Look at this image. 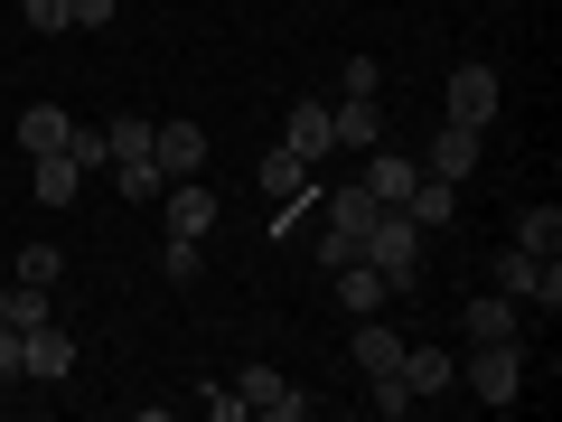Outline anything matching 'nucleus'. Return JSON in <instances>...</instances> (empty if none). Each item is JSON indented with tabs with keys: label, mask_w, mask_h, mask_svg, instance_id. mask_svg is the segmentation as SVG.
I'll use <instances>...</instances> for the list:
<instances>
[{
	"label": "nucleus",
	"mask_w": 562,
	"mask_h": 422,
	"mask_svg": "<svg viewBox=\"0 0 562 422\" xmlns=\"http://www.w3.org/2000/svg\"><path fill=\"white\" fill-rule=\"evenodd\" d=\"M516 244H525V254H562V207H553V198L525 207V216H516Z\"/></svg>",
	"instance_id": "412c9836"
},
{
	"label": "nucleus",
	"mask_w": 562,
	"mask_h": 422,
	"mask_svg": "<svg viewBox=\"0 0 562 422\" xmlns=\"http://www.w3.org/2000/svg\"><path fill=\"white\" fill-rule=\"evenodd\" d=\"M403 216H413L422 235H441V225L460 216V179H431V169H422V179H413V198H403Z\"/></svg>",
	"instance_id": "f8f14e48"
},
{
	"label": "nucleus",
	"mask_w": 562,
	"mask_h": 422,
	"mask_svg": "<svg viewBox=\"0 0 562 422\" xmlns=\"http://www.w3.org/2000/svg\"><path fill=\"white\" fill-rule=\"evenodd\" d=\"M29 188H38V207H76V188H85V169L66 160V151H47V160H38V179H29Z\"/></svg>",
	"instance_id": "aec40b11"
},
{
	"label": "nucleus",
	"mask_w": 562,
	"mask_h": 422,
	"mask_svg": "<svg viewBox=\"0 0 562 422\" xmlns=\"http://www.w3.org/2000/svg\"><path fill=\"white\" fill-rule=\"evenodd\" d=\"M450 385H469L479 403H516V395H525V347H516V338H479Z\"/></svg>",
	"instance_id": "f03ea898"
},
{
	"label": "nucleus",
	"mask_w": 562,
	"mask_h": 422,
	"mask_svg": "<svg viewBox=\"0 0 562 422\" xmlns=\"http://www.w3.org/2000/svg\"><path fill=\"white\" fill-rule=\"evenodd\" d=\"M497 291H506V301H535V310H562V263L506 244V254H497Z\"/></svg>",
	"instance_id": "7ed1b4c3"
},
{
	"label": "nucleus",
	"mask_w": 562,
	"mask_h": 422,
	"mask_svg": "<svg viewBox=\"0 0 562 422\" xmlns=\"http://www.w3.org/2000/svg\"><path fill=\"white\" fill-rule=\"evenodd\" d=\"M235 395H244V413H272V422H310V395L281 366H244L235 376Z\"/></svg>",
	"instance_id": "423d86ee"
},
{
	"label": "nucleus",
	"mask_w": 562,
	"mask_h": 422,
	"mask_svg": "<svg viewBox=\"0 0 562 422\" xmlns=\"http://www.w3.org/2000/svg\"><path fill=\"white\" fill-rule=\"evenodd\" d=\"M328 281H338V310H347V320H375V310L394 301V281H384V273H375L366 254L347 263V273H328Z\"/></svg>",
	"instance_id": "1a4fd4ad"
},
{
	"label": "nucleus",
	"mask_w": 562,
	"mask_h": 422,
	"mask_svg": "<svg viewBox=\"0 0 562 422\" xmlns=\"http://www.w3.org/2000/svg\"><path fill=\"white\" fill-rule=\"evenodd\" d=\"M262 188H272L281 207H301V198H310V160H301V151H291V141H281L272 160H262Z\"/></svg>",
	"instance_id": "6ab92c4d"
},
{
	"label": "nucleus",
	"mask_w": 562,
	"mask_h": 422,
	"mask_svg": "<svg viewBox=\"0 0 562 422\" xmlns=\"http://www.w3.org/2000/svg\"><path fill=\"white\" fill-rule=\"evenodd\" d=\"M366 403H375L384 422H403V413H413V395H403V376H366Z\"/></svg>",
	"instance_id": "cd10ccee"
},
{
	"label": "nucleus",
	"mask_w": 562,
	"mask_h": 422,
	"mask_svg": "<svg viewBox=\"0 0 562 422\" xmlns=\"http://www.w3.org/2000/svg\"><path fill=\"white\" fill-rule=\"evenodd\" d=\"M57 273H66L57 244H20V281H29V291H57Z\"/></svg>",
	"instance_id": "393cba45"
},
{
	"label": "nucleus",
	"mask_w": 562,
	"mask_h": 422,
	"mask_svg": "<svg viewBox=\"0 0 562 422\" xmlns=\"http://www.w3.org/2000/svg\"><path fill=\"white\" fill-rule=\"evenodd\" d=\"M441 95H450V122H460V132H487V122H497V66H479V57L450 66Z\"/></svg>",
	"instance_id": "39448f33"
},
{
	"label": "nucleus",
	"mask_w": 562,
	"mask_h": 422,
	"mask_svg": "<svg viewBox=\"0 0 562 422\" xmlns=\"http://www.w3.org/2000/svg\"><path fill=\"white\" fill-rule=\"evenodd\" d=\"M160 273H169V281H198V235H169V244H160Z\"/></svg>",
	"instance_id": "c85d7f7f"
},
{
	"label": "nucleus",
	"mask_w": 562,
	"mask_h": 422,
	"mask_svg": "<svg viewBox=\"0 0 562 422\" xmlns=\"http://www.w3.org/2000/svg\"><path fill=\"white\" fill-rule=\"evenodd\" d=\"M0 320H10V329H38V320H47V291H29V281H10V291H0Z\"/></svg>",
	"instance_id": "a878e982"
},
{
	"label": "nucleus",
	"mask_w": 562,
	"mask_h": 422,
	"mask_svg": "<svg viewBox=\"0 0 562 422\" xmlns=\"http://www.w3.org/2000/svg\"><path fill=\"white\" fill-rule=\"evenodd\" d=\"M66 132H76V122H66L57 103H29V113H20V151H29V160H47V151H66Z\"/></svg>",
	"instance_id": "dca6fc26"
},
{
	"label": "nucleus",
	"mask_w": 562,
	"mask_h": 422,
	"mask_svg": "<svg viewBox=\"0 0 562 422\" xmlns=\"http://www.w3.org/2000/svg\"><path fill=\"white\" fill-rule=\"evenodd\" d=\"M357 179H366V198H375V207H403V198H413V179H422V169H413V160H394V151L375 141Z\"/></svg>",
	"instance_id": "ddd939ff"
},
{
	"label": "nucleus",
	"mask_w": 562,
	"mask_h": 422,
	"mask_svg": "<svg viewBox=\"0 0 562 422\" xmlns=\"http://www.w3.org/2000/svg\"><path fill=\"white\" fill-rule=\"evenodd\" d=\"M375 85H384L375 57H347V66H338V95H375Z\"/></svg>",
	"instance_id": "c756f323"
},
{
	"label": "nucleus",
	"mask_w": 562,
	"mask_h": 422,
	"mask_svg": "<svg viewBox=\"0 0 562 422\" xmlns=\"http://www.w3.org/2000/svg\"><path fill=\"white\" fill-rule=\"evenodd\" d=\"M10 376H20V329L0 320V385H10Z\"/></svg>",
	"instance_id": "2f4dec72"
},
{
	"label": "nucleus",
	"mask_w": 562,
	"mask_h": 422,
	"mask_svg": "<svg viewBox=\"0 0 562 422\" xmlns=\"http://www.w3.org/2000/svg\"><path fill=\"white\" fill-rule=\"evenodd\" d=\"M103 151H113V160H150V122H140V113L103 122ZM113 160H103V169H113Z\"/></svg>",
	"instance_id": "b1692460"
},
{
	"label": "nucleus",
	"mask_w": 562,
	"mask_h": 422,
	"mask_svg": "<svg viewBox=\"0 0 562 422\" xmlns=\"http://www.w3.org/2000/svg\"><path fill=\"white\" fill-rule=\"evenodd\" d=\"M281 141H291V151H301V160L319 169L328 151H338V122H328V103H319V95H301L291 113H281Z\"/></svg>",
	"instance_id": "0eeeda50"
},
{
	"label": "nucleus",
	"mask_w": 562,
	"mask_h": 422,
	"mask_svg": "<svg viewBox=\"0 0 562 422\" xmlns=\"http://www.w3.org/2000/svg\"><path fill=\"white\" fill-rule=\"evenodd\" d=\"M357 366H366V376H394V366H403V329L357 320Z\"/></svg>",
	"instance_id": "f3484780"
},
{
	"label": "nucleus",
	"mask_w": 562,
	"mask_h": 422,
	"mask_svg": "<svg viewBox=\"0 0 562 422\" xmlns=\"http://www.w3.org/2000/svg\"><path fill=\"white\" fill-rule=\"evenodd\" d=\"M20 20L38 29V38H57V29H76V0H20Z\"/></svg>",
	"instance_id": "bb28decb"
},
{
	"label": "nucleus",
	"mask_w": 562,
	"mask_h": 422,
	"mask_svg": "<svg viewBox=\"0 0 562 422\" xmlns=\"http://www.w3.org/2000/svg\"><path fill=\"white\" fill-rule=\"evenodd\" d=\"M328 122H338V151H375V141H384V103L375 95H338Z\"/></svg>",
	"instance_id": "9d476101"
},
{
	"label": "nucleus",
	"mask_w": 562,
	"mask_h": 422,
	"mask_svg": "<svg viewBox=\"0 0 562 422\" xmlns=\"http://www.w3.org/2000/svg\"><path fill=\"white\" fill-rule=\"evenodd\" d=\"M366 216H375V198H366V179L328 188V225H338V235H366Z\"/></svg>",
	"instance_id": "4be33fe9"
},
{
	"label": "nucleus",
	"mask_w": 562,
	"mask_h": 422,
	"mask_svg": "<svg viewBox=\"0 0 562 422\" xmlns=\"http://www.w3.org/2000/svg\"><path fill=\"white\" fill-rule=\"evenodd\" d=\"M347 263H357V235H338V225H328V235H319V273H347Z\"/></svg>",
	"instance_id": "7c9ffc66"
},
{
	"label": "nucleus",
	"mask_w": 562,
	"mask_h": 422,
	"mask_svg": "<svg viewBox=\"0 0 562 422\" xmlns=\"http://www.w3.org/2000/svg\"><path fill=\"white\" fill-rule=\"evenodd\" d=\"M113 188H122L132 207H150V198L169 188V169H160V160H113Z\"/></svg>",
	"instance_id": "5701e85b"
},
{
	"label": "nucleus",
	"mask_w": 562,
	"mask_h": 422,
	"mask_svg": "<svg viewBox=\"0 0 562 422\" xmlns=\"http://www.w3.org/2000/svg\"><path fill=\"white\" fill-rule=\"evenodd\" d=\"M469 169H479V132L441 122V141H431V179H469Z\"/></svg>",
	"instance_id": "a211bd4d"
},
{
	"label": "nucleus",
	"mask_w": 562,
	"mask_h": 422,
	"mask_svg": "<svg viewBox=\"0 0 562 422\" xmlns=\"http://www.w3.org/2000/svg\"><path fill=\"white\" fill-rule=\"evenodd\" d=\"M113 20V0H76V29H103Z\"/></svg>",
	"instance_id": "473e14b6"
},
{
	"label": "nucleus",
	"mask_w": 562,
	"mask_h": 422,
	"mask_svg": "<svg viewBox=\"0 0 562 422\" xmlns=\"http://www.w3.org/2000/svg\"><path fill=\"white\" fill-rule=\"evenodd\" d=\"M394 376H403V395H450V376H460V357H450V347H403V366H394Z\"/></svg>",
	"instance_id": "9b49d317"
},
{
	"label": "nucleus",
	"mask_w": 562,
	"mask_h": 422,
	"mask_svg": "<svg viewBox=\"0 0 562 422\" xmlns=\"http://www.w3.org/2000/svg\"><path fill=\"white\" fill-rule=\"evenodd\" d=\"M460 320H469V347H479V338H525V310L506 301V291H479Z\"/></svg>",
	"instance_id": "2eb2a0df"
},
{
	"label": "nucleus",
	"mask_w": 562,
	"mask_h": 422,
	"mask_svg": "<svg viewBox=\"0 0 562 422\" xmlns=\"http://www.w3.org/2000/svg\"><path fill=\"white\" fill-rule=\"evenodd\" d=\"M66 366H76V329H66L57 310H47L38 329H20V376H29V385H57Z\"/></svg>",
	"instance_id": "20e7f679"
},
{
	"label": "nucleus",
	"mask_w": 562,
	"mask_h": 422,
	"mask_svg": "<svg viewBox=\"0 0 562 422\" xmlns=\"http://www.w3.org/2000/svg\"><path fill=\"white\" fill-rule=\"evenodd\" d=\"M422 244H431V235H422L403 207H375V216H366V235H357V254L375 263L394 291H413V281H422Z\"/></svg>",
	"instance_id": "f257e3e1"
},
{
	"label": "nucleus",
	"mask_w": 562,
	"mask_h": 422,
	"mask_svg": "<svg viewBox=\"0 0 562 422\" xmlns=\"http://www.w3.org/2000/svg\"><path fill=\"white\" fill-rule=\"evenodd\" d=\"M160 198H169V235H206L216 225V188L206 179H169Z\"/></svg>",
	"instance_id": "4468645a"
},
{
	"label": "nucleus",
	"mask_w": 562,
	"mask_h": 422,
	"mask_svg": "<svg viewBox=\"0 0 562 422\" xmlns=\"http://www.w3.org/2000/svg\"><path fill=\"white\" fill-rule=\"evenodd\" d=\"M150 160H160L169 179H198L206 169V132L198 122H150Z\"/></svg>",
	"instance_id": "6e6552de"
}]
</instances>
